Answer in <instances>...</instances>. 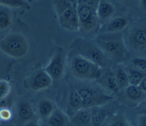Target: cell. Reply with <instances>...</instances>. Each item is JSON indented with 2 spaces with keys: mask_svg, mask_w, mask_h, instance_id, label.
<instances>
[{
  "mask_svg": "<svg viewBox=\"0 0 146 126\" xmlns=\"http://www.w3.org/2000/svg\"><path fill=\"white\" fill-rule=\"evenodd\" d=\"M37 108L39 116L44 120L46 119L55 109L54 103L47 99L41 100L39 102Z\"/></svg>",
  "mask_w": 146,
  "mask_h": 126,
  "instance_id": "18",
  "label": "cell"
},
{
  "mask_svg": "<svg viewBox=\"0 0 146 126\" xmlns=\"http://www.w3.org/2000/svg\"><path fill=\"white\" fill-rule=\"evenodd\" d=\"M52 79L50 75L41 69L38 70L31 77L29 85L34 91H40L49 87L52 83Z\"/></svg>",
  "mask_w": 146,
  "mask_h": 126,
  "instance_id": "9",
  "label": "cell"
},
{
  "mask_svg": "<svg viewBox=\"0 0 146 126\" xmlns=\"http://www.w3.org/2000/svg\"><path fill=\"white\" fill-rule=\"evenodd\" d=\"M115 12V7L108 1L101 0L97 7V16L100 21H106L111 18Z\"/></svg>",
  "mask_w": 146,
  "mask_h": 126,
  "instance_id": "14",
  "label": "cell"
},
{
  "mask_svg": "<svg viewBox=\"0 0 146 126\" xmlns=\"http://www.w3.org/2000/svg\"><path fill=\"white\" fill-rule=\"evenodd\" d=\"M115 75L120 90L125 89L128 85H129L127 72H126L123 68H118Z\"/></svg>",
  "mask_w": 146,
  "mask_h": 126,
  "instance_id": "22",
  "label": "cell"
},
{
  "mask_svg": "<svg viewBox=\"0 0 146 126\" xmlns=\"http://www.w3.org/2000/svg\"><path fill=\"white\" fill-rule=\"evenodd\" d=\"M0 121H1V120H0Z\"/></svg>",
  "mask_w": 146,
  "mask_h": 126,
  "instance_id": "35",
  "label": "cell"
},
{
  "mask_svg": "<svg viewBox=\"0 0 146 126\" xmlns=\"http://www.w3.org/2000/svg\"><path fill=\"white\" fill-rule=\"evenodd\" d=\"M128 24V20L124 17L119 16L112 19L107 24L106 30L107 33L120 32L123 30Z\"/></svg>",
  "mask_w": 146,
  "mask_h": 126,
  "instance_id": "17",
  "label": "cell"
},
{
  "mask_svg": "<svg viewBox=\"0 0 146 126\" xmlns=\"http://www.w3.org/2000/svg\"><path fill=\"white\" fill-rule=\"evenodd\" d=\"M94 43L106 56L116 62H122L127 58V49L120 32L102 34L95 38Z\"/></svg>",
  "mask_w": 146,
  "mask_h": 126,
  "instance_id": "1",
  "label": "cell"
},
{
  "mask_svg": "<svg viewBox=\"0 0 146 126\" xmlns=\"http://www.w3.org/2000/svg\"><path fill=\"white\" fill-rule=\"evenodd\" d=\"M100 107L92 108V126H103L111 116L108 110Z\"/></svg>",
  "mask_w": 146,
  "mask_h": 126,
  "instance_id": "16",
  "label": "cell"
},
{
  "mask_svg": "<svg viewBox=\"0 0 146 126\" xmlns=\"http://www.w3.org/2000/svg\"><path fill=\"white\" fill-rule=\"evenodd\" d=\"M132 64L136 69L146 74V59L140 57L134 58Z\"/></svg>",
  "mask_w": 146,
  "mask_h": 126,
  "instance_id": "28",
  "label": "cell"
},
{
  "mask_svg": "<svg viewBox=\"0 0 146 126\" xmlns=\"http://www.w3.org/2000/svg\"><path fill=\"white\" fill-rule=\"evenodd\" d=\"M70 48L75 54L95 63L102 68L107 65V56L94 41L83 38H76L71 43Z\"/></svg>",
  "mask_w": 146,
  "mask_h": 126,
  "instance_id": "4",
  "label": "cell"
},
{
  "mask_svg": "<svg viewBox=\"0 0 146 126\" xmlns=\"http://www.w3.org/2000/svg\"><path fill=\"white\" fill-rule=\"evenodd\" d=\"M123 1H124V2H127V1H128L129 0H123Z\"/></svg>",
  "mask_w": 146,
  "mask_h": 126,
  "instance_id": "34",
  "label": "cell"
},
{
  "mask_svg": "<svg viewBox=\"0 0 146 126\" xmlns=\"http://www.w3.org/2000/svg\"><path fill=\"white\" fill-rule=\"evenodd\" d=\"M66 55L62 48L56 50L43 70L50 75L52 81H58L63 76L66 66Z\"/></svg>",
  "mask_w": 146,
  "mask_h": 126,
  "instance_id": "7",
  "label": "cell"
},
{
  "mask_svg": "<svg viewBox=\"0 0 146 126\" xmlns=\"http://www.w3.org/2000/svg\"><path fill=\"white\" fill-rule=\"evenodd\" d=\"M76 90L78 93L79 94L80 96H81L82 100L91 98L101 93V91L99 90L86 86L80 87L78 89H76Z\"/></svg>",
  "mask_w": 146,
  "mask_h": 126,
  "instance_id": "25",
  "label": "cell"
},
{
  "mask_svg": "<svg viewBox=\"0 0 146 126\" xmlns=\"http://www.w3.org/2000/svg\"><path fill=\"white\" fill-rule=\"evenodd\" d=\"M128 43L136 51H146V26L141 25L133 28L128 35Z\"/></svg>",
  "mask_w": 146,
  "mask_h": 126,
  "instance_id": "8",
  "label": "cell"
},
{
  "mask_svg": "<svg viewBox=\"0 0 146 126\" xmlns=\"http://www.w3.org/2000/svg\"><path fill=\"white\" fill-rule=\"evenodd\" d=\"M12 16L9 8L0 5V30H6L11 26Z\"/></svg>",
  "mask_w": 146,
  "mask_h": 126,
  "instance_id": "19",
  "label": "cell"
},
{
  "mask_svg": "<svg viewBox=\"0 0 146 126\" xmlns=\"http://www.w3.org/2000/svg\"><path fill=\"white\" fill-rule=\"evenodd\" d=\"M70 69L72 74L80 79L96 80L102 75V68L100 66L75 54L70 59Z\"/></svg>",
  "mask_w": 146,
  "mask_h": 126,
  "instance_id": "5",
  "label": "cell"
},
{
  "mask_svg": "<svg viewBox=\"0 0 146 126\" xmlns=\"http://www.w3.org/2000/svg\"><path fill=\"white\" fill-rule=\"evenodd\" d=\"M127 74L129 85L134 86H139L143 79L146 76L145 73L137 69H129Z\"/></svg>",
  "mask_w": 146,
  "mask_h": 126,
  "instance_id": "23",
  "label": "cell"
},
{
  "mask_svg": "<svg viewBox=\"0 0 146 126\" xmlns=\"http://www.w3.org/2000/svg\"><path fill=\"white\" fill-rule=\"evenodd\" d=\"M52 5L62 28L70 32L79 31L76 0H52Z\"/></svg>",
  "mask_w": 146,
  "mask_h": 126,
  "instance_id": "2",
  "label": "cell"
},
{
  "mask_svg": "<svg viewBox=\"0 0 146 126\" xmlns=\"http://www.w3.org/2000/svg\"><path fill=\"white\" fill-rule=\"evenodd\" d=\"M22 126H40V124L35 119L30 120L23 124Z\"/></svg>",
  "mask_w": 146,
  "mask_h": 126,
  "instance_id": "31",
  "label": "cell"
},
{
  "mask_svg": "<svg viewBox=\"0 0 146 126\" xmlns=\"http://www.w3.org/2000/svg\"><path fill=\"white\" fill-rule=\"evenodd\" d=\"M137 126H146V114H141L138 116Z\"/></svg>",
  "mask_w": 146,
  "mask_h": 126,
  "instance_id": "30",
  "label": "cell"
},
{
  "mask_svg": "<svg viewBox=\"0 0 146 126\" xmlns=\"http://www.w3.org/2000/svg\"><path fill=\"white\" fill-rule=\"evenodd\" d=\"M0 5L9 8L30 9V6L25 0H0Z\"/></svg>",
  "mask_w": 146,
  "mask_h": 126,
  "instance_id": "24",
  "label": "cell"
},
{
  "mask_svg": "<svg viewBox=\"0 0 146 126\" xmlns=\"http://www.w3.org/2000/svg\"><path fill=\"white\" fill-rule=\"evenodd\" d=\"M12 117V112L10 110L6 107L0 108V120L7 121Z\"/></svg>",
  "mask_w": 146,
  "mask_h": 126,
  "instance_id": "29",
  "label": "cell"
},
{
  "mask_svg": "<svg viewBox=\"0 0 146 126\" xmlns=\"http://www.w3.org/2000/svg\"><path fill=\"white\" fill-rule=\"evenodd\" d=\"M105 84L107 87L113 93H117L120 91L115 74L110 73L106 75L105 78Z\"/></svg>",
  "mask_w": 146,
  "mask_h": 126,
  "instance_id": "26",
  "label": "cell"
},
{
  "mask_svg": "<svg viewBox=\"0 0 146 126\" xmlns=\"http://www.w3.org/2000/svg\"><path fill=\"white\" fill-rule=\"evenodd\" d=\"M76 1L79 31L88 33L98 31L100 22L98 18L96 10L101 0Z\"/></svg>",
  "mask_w": 146,
  "mask_h": 126,
  "instance_id": "3",
  "label": "cell"
},
{
  "mask_svg": "<svg viewBox=\"0 0 146 126\" xmlns=\"http://www.w3.org/2000/svg\"><path fill=\"white\" fill-rule=\"evenodd\" d=\"M92 108H82L70 117V126H92Z\"/></svg>",
  "mask_w": 146,
  "mask_h": 126,
  "instance_id": "10",
  "label": "cell"
},
{
  "mask_svg": "<svg viewBox=\"0 0 146 126\" xmlns=\"http://www.w3.org/2000/svg\"><path fill=\"white\" fill-rule=\"evenodd\" d=\"M140 4L143 10L146 11V0H140Z\"/></svg>",
  "mask_w": 146,
  "mask_h": 126,
  "instance_id": "33",
  "label": "cell"
},
{
  "mask_svg": "<svg viewBox=\"0 0 146 126\" xmlns=\"http://www.w3.org/2000/svg\"><path fill=\"white\" fill-rule=\"evenodd\" d=\"M125 94L128 99L134 103L141 102L146 96V93L139 86L131 85H128L125 89Z\"/></svg>",
  "mask_w": 146,
  "mask_h": 126,
  "instance_id": "15",
  "label": "cell"
},
{
  "mask_svg": "<svg viewBox=\"0 0 146 126\" xmlns=\"http://www.w3.org/2000/svg\"><path fill=\"white\" fill-rule=\"evenodd\" d=\"M68 105L74 112L82 108V99L76 89L71 90L68 95Z\"/></svg>",
  "mask_w": 146,
  "mask_h": 126,
  "instance_id": "20",
  "label": "cell"
},
{
  "mask_svg": "<svg viewBox=\"0 0 146 126\" xmlns=\"http://www.w3.org/2000/svg\"><path fill=\"white\" fill-rule=\"evenodd\" d=\"M17 114L19 120L23 122V124L34 119L35 117V113L32 106L25 100L18 103L17 107Z\"/></svg>",
  "mask_w": 146,
  "mask_h": 126,
  "instance_id": "12",
  "label": "cell"
},
{
  "mask_svg": "<svg viewBox=\"0 0 146 126\" xmlns=\"http://www.w3.org/2000/svg\"><path fill=\"white\" fill-rule=\"evenodd\" d=\"M45 120L47 126H70V117L56 108Z\"/></svg>",
  "mask_w": 146,
  "mask_h": 126,
  "instance_id": "11",
  "label": "cell"
},
{
  "mask_svg": "<svg viewBox=\"0 0 146 126\" xmlns=\"http://www.w3.org/2000/svg\"><path fill=\"white\" fill-rule=\"evenodd\" d=\"M0 49L4 54L10 57L20 58L27 54L29 43L22 34L12 32L1 39Z\"/></svg>",
  "mask_w": 146,
  "mask_h": 126,
  "instance_id": "6",
  "label": "cell"
},
{
  "mask_svg": "<svg viewBox=\"0 0 146 126\" xmlns=\"http://www.w3.org/2000/svg\"><path fill=\"white\" fill-rule=\"evenodd\" d=\"M139 86L146 93V76L141 81L140 83L139 84Z\"/></svg>",
  "mask_w": 146,
  "mask_h": 126,
  "instance_id": "32",
  "label": "cell"
},
{
  "mask_svg": "<svg viewBox=\"0 0 146 126\" xmlns=\"http://www.w3.org/2000/svg\"><path fill=\"white\" fill-rule=\"evenodd\" d=\"M113 96L102 92L85 100H82V108H94L102 106L113 99Z\"/></svg>",
  "mask_w": 146,
  "mask_h": 126,
  "instance_id": "13",
  "label": "cell"
},
{
  "mask_svg": "<svg viewBox=\"0 0 146 126\" xmlns=\"http://www.w3.org/2000/svg\"><path fill=\"white\" fill-rule=\"evenodd\" d=\"M10 85L5 79H0V100L5 99L10 93Z\"/></svg>",
  "mask_w": 146,
  "mask_h": 126,
  "instance_id": "27",
  "label": "cell"
},
{
  "mask_svg": "<svg viewBox=\"0 0 146 126\" xmlns=\"http://www.w3.org/2000/svg\"><path fill=\"white\" fill-rule=\"evenodd\" d=\"M103 126H131L128 120L122 115H111Z\"/></svg>",
  "mask_w": 146,
  "mask_h": 126,
  "instance_id": "21",
  "label": "cell"
}]
</instances>
